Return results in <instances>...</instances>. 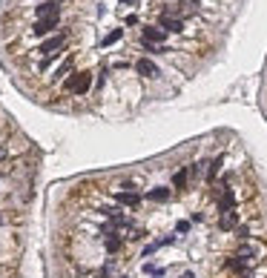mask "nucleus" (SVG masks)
Returning <instances> with one entry per match:
<instances>
[{
	"label": "nucleus",
	"mask_w": 267,
	"mask_h": 278,
	"mask_svg": "<svg viewBox=\"0 0 267 278\" xmlns=\"http://www.w3.org/2000/svg\"><path fill=\"white\" fill-rule=\"evenodd\" d=\"M72 63H75V58H66V60H63L58 69H55V78H63V75H66V72L72 69Z\"/></svg>",
	"instance_id": "14"
},
{
	"label": "nucleus",
	"mask_w": 267,
	"mask_h": 278,
	"mask_svg": "<svg viewBox=\"0 0 267 278\" xmlns=\"http://www.w3.org/2000/svg\"><path fill=\"white\" fill-rule=\"evenodd\" d=\"M63 43H66V35H55V37H49V40H43L40 46H37V52L40 55H58L60 49H63Z\"/></svg>",
	"instance_id": "2"
},
{
	"label": "nucleus",
	"mask_w": 267,
	"mask_h": 278,
	"mask_svg": "<svg viewBox=\"0 0 267 278\" xmlns=\"http://www.w3.org/2000/svg\"><path fill=\"white\" fill-rule=\"evenodd\" d=\"M40 17H58V3L52 0V3H40L37 6V20Z\"/></svg>",
	"instance_id": "8"
},
{
	"label": "nucleus",
	"mask_w": 267,
	"mask_h": 278,
	"mask_svg": "<svg viewBox=\"0 0 267 278\" xmlns=\"http://www.w3.org/2000/svg\"><path fill=\"white\" fill-rule=\"evenodd\" d=\"M124 278H127V276H124Z\"/></svg>",
	"instance_id": "21"
},
{
	"label": "nucleus",
	"mask_w": 267,
	"mask_h": 278,
	"mask_svg": "<svg viewBox=\"0 0 267 278\" xmlns=\"http://www.w3.org/2000/svg\"><path fill=\"white\" fill-rule=\"evenodd\" d=\"M118 204H124V207H138L141 204V195H135V192H118Z\"/></svg>",
	"instance_id": "9"
},
{
	"label": "nucleus",
	"mask_w": 267,
	"mask_h": 278,
	"mask_svg": "<svg viewBox=\"0 0 267 278\" xmlns=\"http://www.w3.org/2000/svg\"><path fill=\"white\" fill-rule=\"evenodd\" d=\"M106 253H118L121 247H124V241H121V235H115V232H106Z\"/></svg>",
	"instance_id": "11"
},
{
	"label": "nucleus",
	"mask_w": 267,
	"mask_h": 278,
	"mask_svg": "<svg viewBox=\"0 0 267 278\" xmlns=\"http://www.w3.org/2000/svg\"><path fill=\"white\" fill-rule=\"evenodd\" d=\"M219 166H221V158H216V161L210 163V172H207V181H216V175H219Z\"/></svg>",
	"instance_id": "17"
},
{
	"label": "nucleus",
	"mask_w": 267,
	"mask_h": 278,
	"mask_svg": "<svg viewBox=\"0 0 267 278\" xmlns=\"http://www.w3.org/2000/svg\"><path fill=\"white\" fill-rule=\"evenodd\" d=\"M236 221H239V212H236V209H224V212L219 215V227L221 230H233Z\"/></svg>",
	"instance_id": "6"
},
{
	"label": "nucleus",
	"mask_w": 267,
	"mask_h": 278,
	"mask_svg": "<svg viewBox=\"0 0 267 278\" xmlns=\"http://www.w3.org/2000/svg\"><path fill=\"white\" fill-rule=\"evenodd\" d=\"M164 37H167V32L158 29V26H147L144 29V40H150V43H161Z\"/></svg>",
	"instance_id": "7"
},
{
	"label": "nucleus",
	"mask_w": 267,
	"mask_h": 278,
	"mask_svg": "<svg viewBox=\"0 0 267 278\" xmlns=\"http://www.w3.org/2000/svg\"><path fill=\"white\" fill-rule=\"evenodd\" d=\"M196 6H198L196 0H184V3H181V20H184L187 14H193V12H196Z\"/></svg>",
	"instance_id": "15"
},
{
	"label": "nucleus",
	"mask_w": 267,
	"mask_h": 278,
	"mask_svg": "<svg viewBox=\"0 0 267 278\" xmlns=\"http://www.w3.org/2000/svg\"><path fill=\"white\" fill-rule=\"evenodd\" d=\"M52 29H58V17H40V20H35V26H32V32H35L37 37L49 35Z\"/></svg>",
	"instance_id": "3"
},
{
	"label": "nucleus",
	"mask_w": 267,
	"mask_h": 278,
	"mask_svg": "<svg viewBox=\"0 0 267 278\" xmlns=\"http://www.w3.org/2000/svg\"><path fill=\"white\" fill-rule=\"evenodd\" d=\"M187 178H190V169L187 166H181L178 172H175V178H173V184L178 186V189H184V184H187Z\"/></svg>",
	"instance_id": "13"
},
{
	"label": "nucleus",
	"mask_w": 267,
	"mask_h": 278,
	"mask_svg": "<svg viewBox=\"0 0 267 278\" xmlns=\"http://www.w3.org/2000/svg\"><path fill=\"white\" fill-rule=\"evenodd\" d=\"M135 72L144 75V78H155V75H158V69H155V63H152L150 58H141L138 63H135Z\"/></svg>",
	"instance_id": "5"
},
{
	"label": "nucleus",
	"mask_w": 267,
	"mask_h": 278,
	"mask_svg": "<svg viewBox=\"0 0 267 278\" xmlns=\"http://www.w3.org/2000/svg\"><path fill=\"white\" fill-rule=\"evenodd\" d=\"M224 270H233V273H242V278H244V273H247V264H244L242 258H227V261H224Z\"/></svg>",
	"instance_id": "12"
},
{
	"label": "nucleus",
	"mask_w": 267,
	"mask_h": 278,
	"mask_svg": "<svg viewBox=\"0 0 267 278\" xmlns=\"http://www.w3.org/2000/svg\"><path fill=\"white\" fill-rule=\"evenodd\" d=\"M95 278H109V276H106V270H101V273H98Z\"/></svg>",
	"instance_id": "19"
},
{
	"label": "nucleus",
	"mask_w": 267,
	"mask_h": 278,
	"mask_svg": "<svg viewBox=\"0 0 267 278\" xmlns=\"http://www.w3.org/2000/svg\"><path fill=\"white\" fill-rule=\"evenodd\" d=\"M158 23L164 26V32H181V29H184V20H181V17H170L167 12L158 17Z\"/></svg>",
	"instance_id": "4"
},
{
	"label": "nucleus",
	"mask_w": 267,
	"mask_h": 278,
	"mask_svg": "<svg viewBox=\"0 0 267 278\" xmlns=\"http://www.w3.org/2000/svg\"><path fill=\"white\" fill-rule=\"evenodd\" d=\"M147 198H150V201H158V204H164V201H170V189H167V186H155V189H150V192H147Z\"/></svg>",
	"instance_id": "10"
},
{
	"label": "nucleus",
	"mask_w": 267,
	"mask_h": 278,
	"mask_svg": "<svg viewBox=\"0 0 267 278\" xmlns=\"http://www.w3.org/2000/svg\"><path fill=\"white\" fill-rule=\"evenodd\" d=\"M121 3H132V0H121Z\"/></svg>",
	"instance_id": "20"
},
{
	"label": "nucleus",
	"mask_w": 267,
	"mask_h": 278,
	"mask_svg": "<svg viewBox=\"0 0 267 278\" xmlns=\"http://www.w3.org/2000/svg\"><path fill=\"white\" fill-rule=\"evenodd\" d=\"M89 86H92V75L89 72H72L69 78H66V83H63V89L72 95H86Z\"/></svg>",
	"instance_id": "1"
},
{
	"label": "nucleus",
	"mask_w": 267,
	"mask_h": 278,
	"mask_svg": "<svg viewBox=\"0 0 267 278\" xmlns=\"http://www.w3.org/2000/svg\"><path fill=\"white\" fill-rule=\"evenodd\" d=\"M175 230H178V232H190V221H178Z\"/></svg>",
	"instance_id": "18"
},
{
	"label": "nucleus",
	"mask_w": 267,
	"mask_h": 278,
	"mask_svg": "<svg viewBox=\"0 0 267 278\" xmlns=\"http://www.w3.org/2000/svg\"><path fill=\"white\" fill-rule=\"evenodd\" d=\"M121 35H124L121 29H112V32L104 37V46H112V43H118V40H121Z\"/></svg>",
	"instance_id": "16"
}]
</instances>
